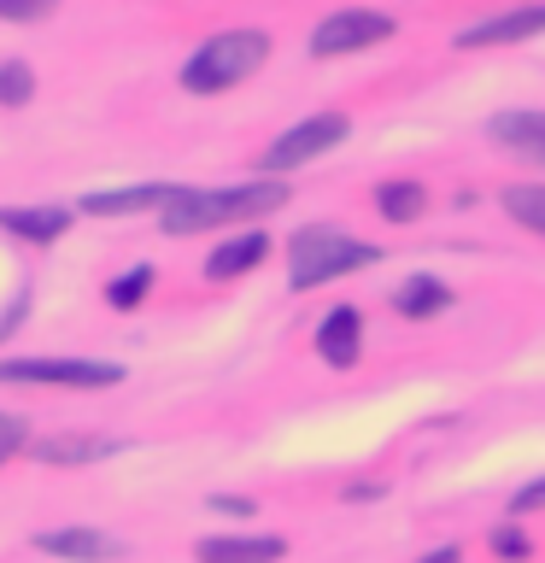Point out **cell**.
Masks as SVG:
<instances>
[{
  "mask_svg": "<svg viewBox=\"0 0 545 563\" xmlns=\"http://www.w3.org/2000/svg\"><path fill=\"white\" fill-rule=\"evenodd\" d=\"M364 352V311L358 306H334L323 323H316V358L334 369H352Z\"/></svg>",
  "mask_w": 545,
  "mask_h": 563,
  "instance_id": "cell-9",
  "label": "cell"
},
{
  "mask_svg": "<svg viewBox=\"0 0 545 563\" xmlns=\"http://www.w3.org/2000/svg\"><path fill=\"white\" fill-rule=\"evenodd\" d=\"M264 65H270V35L264 30H218L211 42L193 47V59L182 65V88L211 100V95L241 88L246 77H258Z\"/></svg>",
  "mask_w": 545,
  "mask_h": 563,
  "instance_id": "cell-2",
  "label": "cell"
},
{
  "mask_svg": "<svg viewBox=\"0 0 545 563\" xmlns=\"http://www.w3.org/2000/svg\"><path fill=\"white\" fill-rule=\"evenodd\" d=\"M30 95H35V70H30V59H7L0 65V106H30Z\"/></svg>",
  "mask_w": 545,
  "mask_h": 563,
  "instance_id": "cell-20",
  "label": "cell"
},
{
  "mask_svg": "<svg viewBox=\"0 0 545 563\" xmlns=\"http://www.w3.org/2000/svg\"><path fill=\"white\" fill-rule=\"evenodd\" d=\"M18 452H30V422L24 417H12V411H0V464Z\"/></svg>",
  "mask_w": 545,
  "mask_h": 563,
  "instance_id": "cell-22",
  "label": "cell"
},
{
  "mask_svg": "<svg viewBox=\"0 0 545 563\" xmlns=\"http://www.w3.org/2000/svg\"><path fill=\"white\" fill-rule=\"evenodd\" d=\"M346 135H352V118H346V112H311L305 123H293L288 135H276L270 147H264V158H258V170H264V176L299 170V165H311V158H323V153H334V147H341Z\"/></svg>",
  "mask_w": 545,
  "mask_h": 563,
  "instance_id": "cell-4",
  "label": "cell"
},
{
  "mask_svg": "<svg viewBox=\"0 0 545 563\" xmlns=\"http://www.w3.org/2000/svg\"><path fill=\"white\" fill-rule=\"evenodd\" d=\"M59 12V0H0V24H42Z\"/></svg>",
  "mask_w": 545,
  "mask_h": 563,
  "instance_id": "cell-21",
  "label": "cell"
},
{
  "mask_svg": "<svg viewBox=\"0 0 545 563\" xmlns=\"http://www.w3.org/2000/svg\"><path fill=\"white\" fill-rule=\"evenodd\" d=\"M176 194V183H135V188H100L88 194L82 211L88 218H135V211H153Z\"/></svg>",
  "mask_w": 545,
  "mask_h": 563,
  "instance_id": "cell-12",
  "label": "cell"
},
{
  "mask_svg": "<svg viewBox=\"0 0 545 563\" xmlns=\"http://www.w3.org/2000/svg\"><path fill=\"white\" fill-rule=\"evenodd\" d=\"M422 563H464V552H457V545H434V552L422 558Z\"/></svg>",
  "mask_w": 545,
  "mask_h": 563,
  "instance_id": "cell-27",
  "label": "cell"
},
{
  "mask_svg": "<svg viewBox=\"0 0 545 563\" xmlns=\"http://www.w3.org/2000/svg\"><path fill=\"white\" fill-rule=\"evenodd\" d=\"M387 35H393V18H387V12H369V7H341V12H329L323 24L311 30V53H316V59H346V53L381 47Z\"/></svg>",
  "mask_w": 545,
  "mask_h": 563,
  "instance_id": "cell-6",
  "label": "cell"
},
{
  "mask_svg": "<svg viewBox=\"0 0 545 563\" xmlns=\"http://www.w3.org/2000/svg\"><path fill=\"white\" fill-rule=\"evenodd\" d=\"M346 499H381V482H352Z\"/></svg>",
  "mask_w": 545,
  "mask_h": 563,
  "instance_id": "cell-26",
  "label": "cell"
},
{
  "mask_svg": "<svg viewBox=\"0 0 545 563\" xmlns=\"http://www.w3.org/2000/svg\"><path fill=\"white\" fill-rule=\"evenodd\" d=\"M492 552L510 558V563H522L527 558V534H522V528H499V534H492Z\"/></svg>",
  "mask_w": 545,
  "mask_h": 563,
  "instance_id": "cell-23",
  "label": "cell"
},
{
  "mask_svg": "<svg viewBox=\"0 0 545 563\" xmlns=\"http://www.w3.org/2000/svg\"><path fill=\"white\" fill-rule=\"evenodd\" d=\"M0 382H24V387H118L123 364L105 358H0Z\"/></svg>",
  "mask_w": 545,
  "mask_h": 563,
  "instance_id": "cell-5",
  "label": "cell"
},
{
  "mask_svg": "<svg viewBox=\"0 0 545 563\" xmlns=\"http://www.w3.org/2000/svg\"><path fill=\"white\" fill-rule=\"evenodd\" d=\"M376 258H381V246H369L358 235H341L334 223H311L288 241V288L311 294V288H323V282L346 276V271H364V264H376Z\"/></svg>",
  "mask_w": 545,
  "mask_h": 563,
  "instance_id": "cell-3",
  "label": "cell"
},
{
  "mask_svg": "<svg viewBox=\"0 0 545 563\" xmlns=\"http://www.w3.org/2000/svg\"><path fill=\"white\" fill-rule=\"evenodd\" d=\"M35 552L65 558V563H112L123 558V540L100 534V528H47V534H35Z\"/></svg>",
  "mask_w": 545,
  "mask_h": 563,
  "instance_id": "cell-8",
  "label": "cell"
},
{
  "mask_svg": "<svg viewBox=\"0 0 545 563\" xmlns=\"http://www.w3.org/2000/svg\"><path fill=\"white\" fill-rule=\"evenodd\" d=\"M540 505H545V475H540V482H527L516 499H510V510H516V517H527V510H540Z\"/></svg>",
  "mask_w": 545,
  "mask_h": 563,
  "instance_id": "cell-25",
  "label": "cell"
},
{
  "mask_svg": "<svg viewBox=\"0 0 545 563\" xmlns=\"http://www.w3.org/2000/svg\"><path fill=\"white\" fill-rule=\"evenodd\" d=\"M288 200H293V188H281L276 176L229 183V188H188V183H176V194L158 206V223H165V235H205V229L270 218V211H281Z\"/></svg>",
  "mask_w": 545,
  "mask_h": 563,
  "instance_id": "cell-1",
  "label": "cell"
},
{
  "mask_svg": "<svg viewBox=\"0 0 545 563\" xmlns=\"http://www.w3.org/2000/svg\"><path fill=\"white\" fill-rule=\"evenodd\" d=\"M545 35V0H527V7H510V12H492L481 24H469L457 35L464 53H481V47H516V42H534Z\"/></svg>",
  "mask_w": 545,
  "mask_h": 563,
  "instance_id": "cell-7",
  "label": "cell"
},
{
  "mask_svg": "<svg viewBox=\"0 0 545 563\" xmlns=\"http://www.w3.org/2000/svg\"><path fill=\"white\" fill-rule=\"evenodd\" d=\"M376 211L387 223H416L422 211H429V188L411 183V176H393V183L376 188Z\"/></svg>",
  "mask_w": 545,
  "mask_h": 563,
  "instance_id": "cell-16",
  "label": "cell"
},
{
  "mask_svg": "<svg viewBox=\"0 0 545 563\" xmlns=\"http://www.w3.org/2000/svg\"><path fill=\"white\" fill-rule=\"evenodd\" d=\"M211 510H218V517H253V499H241V493H211V499H205Z\"/></svg>",
  "mask_w": 545,
  "mask_h": 563,
  "instance_id": "cell-24",
  "label": "cell"
},
{
  "mask_svg": "<svg viewBox=\"0 0 545 563\" xmlns=\"http://www.w3.org/2000/svg\"><path fill=\"white\" fill-rule=\"evenodd\" d=\"M499 206L516 218L527 235H545V188L540 183H516V188H504L499 194Z\"/></svg>",
  "mask_w": 545,
  "mask_h": 563,
  "instance_id": "cell-18",
  "label": "cell"
},
{
  "mask_svg": "<svg viewBox=\"0 0 545 563\" xmlns=\"http://www.w3.org/2000/svg\"><path fill=\"white\" fill-rule=\"evenodd\" d=\"M200 563H281L288 558V540L281 534H205L193 545Z\"/></svg>",
  "mask_w": 545,
  "mask_h": 563,
  "instance_id": "cell-10",
  "label": "cell"
},
{
  "mask_svg": "<svg viewBox=\"0 0 545 563\" xmlns=\"http://www.w3.org/2000/svg\"><path fill=\"white\" fill-rule=\"evenodd\" d=\"M264 258H270V235H229V241H218V253L205 258V276L211 282H235L246 271H258Z\"/></svg>",
  "mask_w": 545,
  "mask_h": 563,
  "instance_id": "cell-14",
  "label": "cell"
},
{
  "mask_svg": "<svg viewBox=\"0 0 545 563\" xmlns=\"http://www.w3.org/2000/svg\"><path fill=\"white\" fill-rule=\"evenodd\" d=\"M487 135L499 141V147L522 153V158H540V165H545V112H499L487 123Z\"/></svg>",
  "mask_w": 545,
  "mask_h": 563,
  "instance_id": "cell-15",
  "label": "cell"
},
{
  "mask_svg": "<svg viewBox=\"0 0 545 563\" xmlns=\"http://www.w3.org/2000/svg\"><path fill=\"white\" fill-rule=\"evenodd\" d=\"M123 452V440H105V434H47V440H30V457L42 464H100V457Z\"/></svg>",
  "mask_w": 545,
  "mask_h": 563,
  "instance_id": "cell-13",
  "label": "cell"
},
{
  "mask_svg": "<svg viewBox=\"0 0 545 563\" xmlns=\"http://www.w3.org/2000/svg\"><path fill=\"white\" fill-rule=\"evenodd\" d=\"M446 306H452V288H446V282H434V276H411V282L393 294V311L411 317V323H422V317H440Z\"/></svg>",
  "mask_w": 545,
  "mask_h": 563,
  "instance_id": "cell-17",
  "label": "cell"
},
{
  "mask_svg": "<svg viewBox=\"0 0 545 563\" xmlns=\"http://www.w3.org/2000/svg\"><path fill=\"white\" fill-rule=\"evenodd\" d=\"M153 294V264H135V271H123L112 288H105V306H118V311H135L141 299Z\"/></svg>",
  "mask_w": 545,
  "mask_h": 563,
  "instance_id": "cell-19",
  "label": "cell"
},
{
  "mask_svg": "<svg viewBox=\"0 0 545 563\" xmlns=\"http://www.w3.org/2000/svg\"><path fill=\"white\" fill-rule=\"evenodd\" d=\"M0 229L30 246H53L70 229V206H0Z\"/></svg>",
  "mask_w": 545,
  "mask_h": 563,
  "instance_id": "cell-11",
  "label": "cell"
}]
</instances>
